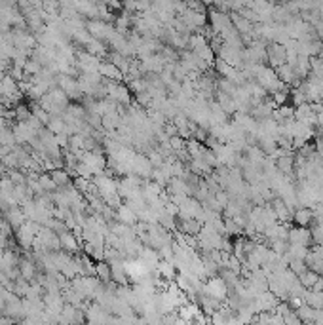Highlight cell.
Instances as JSON below:
<instances>
[{"instance_id":"5bb4252c","label":"cell","mask_w":323,"mask_h":325,"mask_svg":"<svg viewBox=\"0 0 323 325\" xmlns=\"http://www.w3.org/2000/svg\"><path fill=\"white\" fill-rule=\"evenodd\" d=\"M103 70H105L107 74H110V76H120V72H118V70H116L114 67H110V65H107L105 68H103Z\"/></svg>"},{"instance_id":"30bf717a","label":"cell","mask_w":323,"mask_h":325,"mask_svg":"<svg viewBox=\"0 0 323 325\" xmlns=\"http://www.w3.org/2000/svg\"><path fill=\"white\" fill-rule=\"evenodd\" d=\"M270 99L274 101L276 108H280V107H283V105L287 103V99H289V91H287V89L276 91V93H272V95H270Z\"/></svg>"},{"instance_id":"2e32d148","label":"cell","mask_w":323,"mask_h":325,"mask_svg":"<svg viewBox=\"0 0 323 325\" xmlns=\"http://www.w3.org/2000/svg\"><path fill=\"white\" fill-rule=\"evenodd\" d=\"M320 61H322V67H323V55H322V57H320Z\"/></svg>"},{"instance_id":"8fae6325","label":"cell","mask_w":323,"mask_h":325,"mask_svg":"<svg viewBox=\"0 0 323 325\" xmlns=\"http://www.w3.org/2000/svg\"><path fill=\"white\" fill-rule=\"evenodd\" d=\"M270 249L274 253H278V255H285L287 249H289V241H285V239H274V241H270Z\"/></svg>"},{"instance_id":"5b68a950","label":"cell","mask_w":323,"mask_h":325,"mask_svg":"<svg viewBox=\"0 0 323 325\" xmlns=\"http://www.w3.org/2000/svg\"><path fill=\"white\" fill-rule=\"evenodd\" d=\"M293 221H295L297 226L308 228L310 224H314V211L308 209V207H299V209L293 213Z\"/></svg>"},{"instance_id":"277c9868","label":"cell","mask_w":323,"mask_h":325,"mask_svg":"<svg viewBox=\"0 0 323 325\" xmlns=\"http://www.w3.org/2000/svg\"><path fill=\"white\" fill-rule=\"evenodd\" d=\"M270 205H272V209H274V213H276V217H278V221H280L281 224H289V221L293 219V213L289 211V207L285 205V202L276 196V198L270 202Z\"/></svg>"},{"instance_id":"4fadbf2b","label":"cell","mask_w":323,"mask_h":325,"mask_svg":"<svg viewBox=\"0 0 323 325\" xmlns=\"http://www.w3.org/2000/svg\"><path fill=\"white\" fill-rule=\"evenodd\" d=\"M120 217H122L128 224L135 222V211H133L131 207H122V209H120Z\"/></svg>"},{"instance_id":"8992f818","label":"cell","mask_w":323,"mask_h":325,"mask_svg":"<svg viewBox=\"0 0 323 325\" xmlns=\"http://www.w3.org/2000/svg\"><path fill=\"white\" fill-rule=\"evenodd\" d=\"M295 314L299 316V320H301L302 324H310V322H314V320H316V310L306 303L299 304V306L295 308Z\"/></svg>"},{"instance_id":"ba28073f","label":"cell","mask_w":323,"mask_h":325,"mask_svg":"<svg viewBox=\"0 0 323 325\" xmlns=\"http://www.w3.org/2000/svg\"><path fill=\"white\" fill-rule=\"evenodd\" d=\"M202 61H205V63H209V65L213 67V63H215V59H217V55L213 53V50H211V46L209 44H205V46H202L200 50H196L194 51Z\"/></svg>"},{"instance_id":"9c48e42d","label":"cell","mask_w":323,"mask_h":325,"mask_svg":"<svg viewBox=\"0 0 323 325\" xmlns=\"http://www.w3.org/2000/svg\"><path fill=\"white\" fill-rule=\"evenodd\" d=\"M158 272H160L164 278H168V280H173V278H175V266H173L171 262H168V260H160V262H158Z\"/></svg>"},{"instance_id":"52a82bcc","label":"cell","mask_w":323,"mask_h":325,"mask_svg":"<svg viewBox=\"0 0 323 325\" xmlns=\"http://www.w3.org/2000/svg\"><path fill=\"white\" fill-rule=\"evenodd\" d=\"M299 278V282H301V285L304 287V289H312L314 285H316V282L320 280V276L316 274V272H312V270H306V272H302L301 276H297Z\"/></svg>"},{"instance_id":"9a60e30c","label":"cell","mask_w":323,"mask_h":325,"mask_svg":"<svg viewBox=\"0 0 323 325\" xmlns=\"http://www.w3.org/2000/svg\"><path fill=\"white\" fill-rule=\"evenodd\" d=\"M316 128H320V131H323V112L318 114V124H316Z\"/></svg>"},{"instance_id":"3957f363","label":"cell","mask_w":323,"mask_h":325,"mask_svg":"<svg viewBox=\"0 0 323 325\" xmlns=\"http://www.w3.org/2000/svg\"><path fill=\"white\" fill-rule=\"evenodd\" d=\"M266 53H268V63L276 70L278 67L285 65V48L278 42H270L266 46Z\"/></svg>"},{"instance_id":"6da1fadb","label":"cell","mask_w":323,"mask_h":325,"mask_svg":"<svg viewBox=\"0 0 323 325\" xmlns=\"http://www.w3.org/2000/svg\"><path fill=\"white\" fill-rule=\"evenodd\" d=\"M204 295H207V297L215 299L219 303H222L226 299V295H228V285L224 283V280L221 276H213L204 285Z\"/></svg>"},{"instance_id":"7c38bea8","label":"cell","mask_w":323,"mask_h":325,"mask_svg":"<svg viewBox=\"0 0 323 325\" xmlns=\"http://www.w3.org/2000/svg\"><path fill=\"white\" fill-rule=\"evenodd\" d=\"M291 101H293V107H299V105L306 103V97H304V93H302L299 87L291 91Z\"/></svg>"},{"instance_id":"7a4b0ae2","label":"cell","mask_w":323,"mask_h":325,"mask_svg":"<svg viewBox=\"0 0 323 325\" xmlns=\"http://www.w3.org/2000/svg\"><path fill=\"white\" fill-rule=\"evenodd\" d=\"M287 241H289L291 245H304V247H310V245L314 243L310 228H301V226H291V228H289Z\"/></svg>"}]
</instances>
